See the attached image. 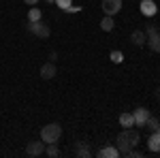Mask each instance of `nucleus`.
I'll return each instance as SVG.
<instances>
[{
  "mask_svg": "<svg viewBox=\"0 0 160 158\" xmlns=\"http://www.w3.org/2000/svg\"><path fill=\"white\" fill-rule=\"evenodd\" d=\"M139 133L137 130H132V128H124L122 133L118 135V150H120V156H128L130 154V150L132 147H137V143H139Z\"/></svg>",
  "mask_w": 160,
  "mask_h": 158,
  "instance_id": "1",
  "label": "nucleus"
},
{
  "mask_svg": "<svg viewBox=\"0 0 160 158\" xmlns=\"http://www.w3.org/2000/svg\"><path fill=\"white\" fill-rule=\"evenodd\" d=\"M60 137H62V126L56 124V122L41 128V141H45V143H58Z\"/></svg>",
  "mask_w": 160,
  "mask_h": 158,
  "instance_id": "2",
  "label": "nucleus"
},
{
  "mask_svg": "<svg viewBox=\"0 0 160 158\" xmlns=\"http://www.w3.org/2000/svg\"><path fill=\"white\" fill-rule=\"evenodd\" d=\"M145 34H148L145 45H148L154 54H160V32H158V28H156V26H148Z\"/></svg>",
  "mask_w": 160,
  "mask_h": 158,
  "instance_id": "3",
  "label": "nucleus"
},
{
  "mask_svg": "<svg viewBox=\"0 0 160 158\" xmlns=\"http://www.w3.org/2000/svg\"><path fill=\"white\" fill-rule=\"evenodd\" d=\"M28 30L38 38H49V34H51L49 26L43 24V22H30V24H28Z\"/></svg>",
  "mask_w": 160,
  "mask_h": 158,
  "instance_id": "4",
  "label": "nucleus"
},
{
  "mask_svg": "<svg viewBox=\"0 0 160 158\" xmlns=\"http://www.w3.org/2000/svg\"><path fill=\"white\" fill-rule=\"evenodd\" d=\"M120 9H122V0H102V11H105V15H115V13H120Z\"/></svg>",
  "mask_w": 160,
  "mask_h": 158,
  "instance_id": "5",
  "label": "nucleus"
},
{
  "mask_svg": "<svg viewBox=\"0 0 160 158\" xmlns=\"http://www.w3.org/2000/svg\"><path fill=\"white\" fill-rule=\"evenodd\" d=\"M45 152V141H30L28 145H26V154L28 156H41Z\"/></svg>",
  "mask_w": 160,
  "mask_h": 158,
  "instance_id": "6",
  "label": "nucleus"
},
{
  "mask_svg": "<svg viewBox=\"0 0 160 158\" xmlns=\"http://www.w3.org/2000/svg\"><path fill=\"white\" fill-rule=\"evenodd\" d=\"M132 118H135V126H145V122H148V118H149V109L139 107V109L132 111Z\"/></svg>",
  "mask_w": 160,
  "mask_h": 158,
  "instance_id": "7",
  "label": "nucleus"
},
{
  "mask_svg": "<svg viewBox=\"0 0 160 158\" xmlns=\"http://www.w3.org/2000/svg\"><path fill=\"white\" fill-rule=\"evenodd\" d=\"M56 73H58V71H56V64H53L51 60L47 62V64L41 66V77H43V79H53Z\"/></svg>",
  "mask_w": 160,
  "mask_h": 158,
  "instance_id": "8",
  "label": "nucleus"
},
{
  "mask_svg": "<svg viewBox=\"0 0 160 158\" xmlns=\"http://www.w3.org/2000/svg\"><path fill=\"white\" fill-rule=\"evenodd\" d=\"M141 13H143L145 17L156 15V2H154V0H141Z\"/></svg>",
  "mask_w": 160,
  "mask_h": 158,
  "instance_id": "9",
  "label": "nucleus"
},
{
  "mask_svg": "<svg viewBox=\"0 0 160 158\" xmlns=\"http://www.w3.org/2000/svg\"><path fill=\"white\" fill-rule=\"evenodd\" d=\"M148 150H149V152H160V133H158V130H154V133L149 135Z\"/></svg>",
  "mask_w": 160,
  "mask_h": 158,
  "instance_id": "10",
  "label": "nucleus"
},
{
  "mask_svg": "<svg viewBox=\"0 0 160 158\" xmlns=\"http://www.w3.org/2000/svg\"><path fill=\"white\" fill-rule=\"evenodd\" d=\"M98 156L100 158H118L120 156V150H118L115 145H105V147H100Z\"/></svg>",
  "mask_w": 160,
  "mask_h": 158,
  "instance_id": "11",
  "label": "nucleus"
},
{
  "mask_svg": "<svg viewBox=\"0 0 160 158\" xmlns=\"http://www.w3.org/2000/svg\"><path fill=\"white\" fill-rule=\"evenodd\" d=\"M145 41H148V34L143 32V30H135L132 34H130V43H135V45H145Z\"/></svg>",
  "mask_w": 160,
  "mask_h": 158,
  "instance_id": "12",
  "label": "nucleus"
},
{
  "mask_svg": "<svg viewBox=\"0 0 160 158\" xmlns=\"http://www.w3.org/2000/svg\"><path fill=\"white\" fill-rule=\"evenodd\" d=\"M120 124H122L124 128H132V126H135L132 113H120Z\"/></svg>",
  "mask_w": 160,
  "mask_h": 158,
  "instance_id": "13",
  "label": "nucleus"
},
{
  "mask_svg": "<svg viewBox=\"0 0 160 158\" xmlns=\"http://www.w3.org/2000/svg\"><path fill=\"white\" fill-rule=\"evenodd\" d=\"M100 28H102L105 32H111V30L115 28V22H113V17H111V15H105V17L100 19Z\"/></svg>",
  "mask_w": 160,
  "mask_h": 158,
  "instance_id": "14",
  "label": "nucleus"
},
{
  "mask_svg": "<svg viewBox=\"0 0 160 158\" xmlns=\"http://www.w3.org/2000/svg\"><path fill=\"white\" fill-rule=\"evenodd\" d=\"M90 154L92 152H90V145L88 143H77V156L79 158H88Z\"/></svg>",
  "mask_w": 160,
  "mask_h": 158,
  "instance_id": "15",
  "label": "nucleus"
},
{
  "mask_svg": "<svg viewBox=\"0 0 160 158\" xmlns=\"http://www.w3.org/2000/svg\"><path fill=\"white\" fill-rule=\"evenodd\" d=\"M41 17H43V13H41V9H37V7H32V9L28 11V22H41Z\"/></svg>",
  "mask_w": 160,
  "mask_h": 158,
  "instance_id": "16",
  "label": "nucleus"
},
{
  "mask_svg": "<svg viewBox=\"0 0 160 158\" xmlns=\"http://www.w3.org/2000/svg\"><path fill=\"white\" fill-rule=\"evenodd\" d=\"M45 154L49 158H56V156H60V150L56 147V143H47V147H45Z\"/></svg>",
  "mask_w": 160,
  "mask_h": 158,
  "instance_id": "17",
  "label": "nucleus"
},
{
  "mask_svg": "<svg viewBox=\"0 0 160 158\" xmlns=\"http://www.w3.org/2000/svg\"><path fill=\"white\" fill-rule=\"evenodd\" d=\"M158 126H160V122L156 120V118H152V115H149L148 122H145V128H149V130L154 133V130H158Z\"/></svg>",
  "mask_w": 160,
  "mask_h": 158,
  "instance_id": "18",
  "label": "nucleus"
},
{
  "mask_svg": "<svg viewBox=\"0 0 160 158\" xmlns=\"http://www.w3.org/2000/svg\"><path fill=\"white\" fill-rule=\"evenodd\" d=\"M109 58H111V62H113V64H120V62L124 60V54L115 49V51H111V56H109Z\"/></svg>",
  "mask_w": 160,
  "mask_h": 158,
  "instance_id": "19",
  "label": "nucleus"
},
{
  "mask_svg": "<svg viewBox=\"0 0 160 158\" xmlns=\"http://www.w3.org/2000/svg\"><path fill=\"white\" fill-rule=\"evenodd\" d=\"M71 4L73 0H56V7H60L62 11H71Z\"/></svg>",
  "mask_w": 160,
  "mask_h": 158,
  "instance_id": "20",
  "label": "nucleus"
},
{
  "mask_svg": "<svg viewBox=\"0 0 160 158\" xmlns=\"http://www.w3.org/2000/svg\"><path fill=\"white\" fill-rule=\"evenodd\" d=\"M24 2H26V4H30V7H34V4H37L38 0H24Z\"/></svg>",
  "mask_w": 160,
  "mask_h": 158,
  "instance_id": "21",
  "label": "nucleus"
},
{
  "mask_svg": "<svg viewBox=\"0 0 160 158\" xmlns=\"http://www.w3.org/2000/svg\"><path fill=\"white\" fill-rule=\"evenodd\" d=\"M156 96H158V100H160V85H158V90H156Z\"/></svg>",
  "mask_w": 160,
  "mask_h": 158,
  "instance_id": "22",
  "label": "nucleus"
},
{
  "mask_svg": "<svg viewBox=\"0 0 160 158\" xmlns=\"http://www.w3.org/2000/svg\"><path fill=\"white\" fill-rule=\"evenodd\" d=\"M45 2H49V4H51V2H56V0H45Z\"/></svg>",
  "mask_w": 160,
  "mask_h": 158,
  "instance_id": "23",
  "label": "nucleus"
},
{
  "mask_svg": "<svg viewBox=\"0 0 160 158\" xmlns=\"http://www.w3.org/2000/svg\"><path fill=\"white\" fill-rule=\"evenodd\" d=\"M158 133H160V126H158Z\"/></svg>",
  "mask_w": 160,
  "mask_h": 158,
  "instance_id": "24",
  "label": "nucleus"
}]
</instances>
